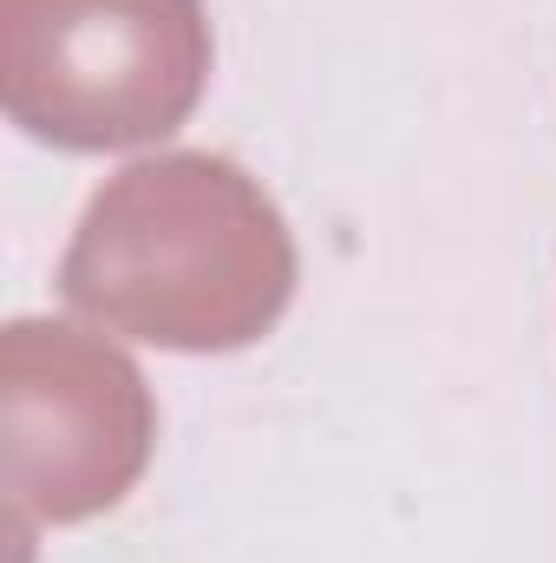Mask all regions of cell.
I'll list each match as a JSON object with an SVG mask.
<instances>
[{"mask_svg":"<svg viewBox=\"0 0 556 563\" xmlns=\"http://www.w3.org/2000/svg\"><path fill=\"white\" fill-rule=\"evenodd\" d=\"M157 445L151 387L105 334L7 321L0 334V492L13 538L86 525L144 478Z\"/></svg>","mask_w":556,"mask_h":563,"instance_id":"cell-3","label":"cell"},{"mask_svg":"<svg viewBox=\"0 0 556 563\" xmlns=\"http://www.w3.org/2000/svg\"><path fill=\"white\" fill-rule=\"evenodd\" d=\"M203 79V0H0V106L40 144H157L197 112Z\"/></svg>","mask_w":556,"mask_h":563,"instance_id":"cell-2","label":"cell"},{"mask_svg":"<svg viewBox=\"0 0 556 563\" xmlns=\"http://www.w3.org/2000/svg\"><path fill=\"white\" fill-rule=\"evenodd\" d=\"M59 295L105 334L170 354H236L294 295V236L276 197L216 151L125 164L79 217Z\"/></svg>","mask_w":556,"mask_h":563,"instance_id":"cell-1","label":"cell"}]
</instances>
